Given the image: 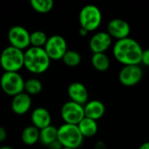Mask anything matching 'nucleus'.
Wrapping results in <instances>:
<instances>
[{
	"label": "nucleus",
	"mask_w": 149,
	"mask_h": 149,
	"mask_svg": "<svg viewBox=\"0 0 149 149\" xmlns=\"http://www.w3.org/2000/svg\"><path fill=\"white\" fill-rule=\"evenodd\" d=\"M113 54L116 60L124 65H140L141 64L143 49L140 43L132 38H126L117 40L113 46Z\"/></svg>",
	"instance_id": "obj_1"
},
{
	"label": "nucleus",
	"mask_w": 149,
	"mask_h": 149,
	"mask_svg": "<svg viewBox=\"0 0 149 149\" xmlns=\"http://www.w3.org/2000/svg\"><path fill=\"white\" fill-rule=\"evenodd\" d=\"M51 65V58L44 48L29 47L24 54V67L31 73L41 74L45 72Z\"/></svg>",
	"instance_id": "obj_2"
},
{
	"label": "nucleus",
	"mask_w": 149,
	"mask_h": 149,
	"mask_svg": "<svg viewBox=\"0 0 149 149\" xmlns=\"http://www.w3.org/2000/svg\"><path fill=\"white\" fill-rule=\"evenodd\" d=\"M24 52L11 45L5 47L0 54V65L4 72H18L24 67Z\"/></svg>",
	"instance_id": "obj_3"
},
{
	"label": "nucleus",
	"mask_w": 149,
	"mask_h": 149,
	"mask_svg": "<svg viewBox=\"0 0 149 149\" xmlns=\"http://www.w3.org/2000/svg\"><path fill=\"white\" fill-rule=\"evenodd\" d=\"M58 140L64 148L77 149L83 144L84 137L77 125L64 123L58 128Z\"/></svg>",
	"instance_id": "obj_4"
},
{
	"label": "nucleus",
	"mask_w": 149,
	"mask_h": 149,
	"mask_svg": "<svg viewBox=\"0 0 149 149\" xmlns=\"http://www.w3.org/2000/svg\"><path fill=\"white\" fill-rule=\"evenodd\" d=\"M79 22L80 27L88 32L94 31L100 26L102 22L101 10L94 4H86L79 11Z\"/></svg>",
	"instance_id": "obj_5"
},
{
	"label": "nucleus",
	"mask_w": 149,
	"mask_h": 149,
	"mask_svg": "<svg viewBox=\"0 0 149 149\" xmlns=\"http://www.w3.org/2000/svg\"><path fill=\"white\" fill-rule=\"evenodd\" d=\"M24 80L19 72H4L0 78L1 91L9 96H16L24 92Z\"/></svg>",
	"instance_id": "obj_6"
},
{
	"label": "nucleus",
	"mask_w": 149,
	"mask_h": 149,
	"mask_svg": "<svg viewBox=\"0 0 149 149\" xmlns=\"http://www.w3.org/2000/svg\"><path fill=\"white\" fill-rule=\"evenodd\" d=\"M60 115L65 124L78 126L85 118L84 106L69 100L63 104L60 110Z\"/></svg>",
	"instance_id": "obj_7"
},
{
	"label": "nucleus",
	"mask_w": 149,
	"mask_h": 149,
	"mask_svg": "<svg viewBox=\"0 0 149 149\" xmlns=\"http://www.w3.org/2000/svg\"><path fill=\"white\" fill-rule=\"evenodd\" d=\"M44 49L51 60H62L64 55L68 51L66 40L60 35L49 37Z\"/></svg>",
	"instance_id": "obj_8"
},
{
	"label": "nucleus",
	"mask_w": 149,
	"mask_h": 149,
	"mask_svg": "<svg viewBox=\"0 0 149 149\" xmlns=\"http://www.w3.org/2000/svg\"><path fill=\"white\" fill-rule=\"evenodd\" d=\"M30 32L23 26L15 25L12 26L8 31V40L10 45L17 48L19 50L28 49L31 45Z\"/></svg>",
	"instance_id": "obj_9"
},
{
	"label": "nucleus",
	"mask_w": 149,
	"mask_h": 149,
	"mask_svg": "<svg viewBox=\"0 0 149 149\" xmlns=\"http://www.w3.org/2000/svg\"><path fill=\"white\" fill-rule=\"evenodd\" d=\"M118 78L121 85L132 87L141 81L143 71L140 65H124L120 69Z\"/></svg>",
	"instance_id": "obj_10"
},
{
	"label": "nucleus",
	"mask_w": 149,
	"mask_h": 149,
	"mask_svg": "<svg viewBox=\"0 0 149 149\" xmlns=\"http://www.w3.org/2000/svg\"><path fill=\"white\" fill-rule=\"evenodd\" d=\"M107 32L111 36L112 38L120 40L129 37L131 27L128 22L126 20L121 18H113L107 24Z\"/></svg>",
	"instance_id": "obj_11"
},
{
	"label": "nucleus",
	"mask_w": 149,
	"mask_h": 149,
	"mask_svg": "<svg viewBox=\"0 0 149 149\" xmlns=\"http://www.w3.org/2000/svg\"><path fill=\"white\" fill-rule=\"evenodd\" d=\"M112 44L113 38L107 31H99L91 37L89 48L93 53H106Z\"/></svg>",
	"instance_id": "obj_12"
},
{
	"label": "nucleus",
	"mask_w": 149,
	"mask_h": 149,
	"mask_svg": "<svg viewBox=\"0 0 149 149\" xmlns=\"http://www.w3.org/2000/svg\"><path fill=\"white\" fill-rule=\"evenodd\" d=\"M67 94L71 101L85 106L88 102L89 93L86 86L81 82H72L67 88Z\"/></svg>",
	"instance_id": "obj_13"
},
{
	"label": "nucleus",
	"mask_w": 149,
	"mask_h": 149,
	"mask_svg": "<svg viewBox=\"0 0 149 149\" xmlns=\"http://www.w3.org/2000/svg\"><path fill=\"white\" fill-rule=\"evenodd\" d=\"M31 107V98L26 93H21L12 98L10 107L14 113L17 115H24Z\"/></svg>",
	"instance_id": "obj_14"
},
{
	"label": "nucleus",
	"mask_w": 149,
	"mask_h": 149,
	"mask_svg": "<svg viewBox=\"0 0 149 149\" xmlns=\"http://www.w3.org/2000/svg\"><path fill=\"white\" fill-rule=\"evenodd\" d=\"M31 120L32 126L38 130L45 128L52 125V116L50 112L45 107L35 108L31 114Z\"/></svg>",
	"instance_id": "obj_15"
},
{
	"label": "nucleus",
	"mask_w": 149,
	"mask_h": 149,
	"mask_svg": "<svg viewBox=\"0 0 149 149\" xmlns=\"http://www.w3.org/2000/svg\"><path fill=\"white\" fill-rule=\"evenodd\" d=\"M85 117L98 121L100 120L106 112V107L103 102L98 100H93L88 101L84 106Z\"/></svg>",
	"instance_id": "obj_16"
},
{
	"label": "nucleus",
	"mask_w": 149,
	"mask_h": 149,
	"mask_svg": "<svg viewBox=\"0 0 149 149\" xmlns=\"http://www.w3.org/2000/svg\"><path fill=\"white\" fill-rule=\"evenodd\" d=\"M79 129L84 138H92L98 133L99 127L96 120L85 117L78 125Z\"/></svg>",
	"instance_id": "obj_17"
},
{
	"label": "nucleus",
	"mask_w": 149,
	"mask_h": 149,
	"mask_svg": "<svg viewBox=\"0 0 149 149\" xmlns=\"http://www.w3.org/2000/svg\"><path fill=\"white\" fill-rule=\"evenodd\" d=\"M91 64L96 71L104 72L110 67V58L106 53H93Z\"/></svg>",
	"instance_id": "obj_18"
},
{
	"label": "nucleus",
	"mask_w": 149,
	"mask_h": 149,
	"mask_svg": "<svg viewBox=\"0 0 149 149\" xmlns=\"http://www.w3.org/2000/svg\"><path fill=\"white\" fill-rule=\"evenodd\" d=\"M58 140V128L52 125L39 130V142L48 147L51 143Z\"/></svg>",
	"instance_id": "obj_19"
},
{
	"label": "nucleus",
	"mask_w": 149,
	"mask_h": 149,
	"mask_svg": "<svg viewBox=\"0 0 149 149\" xmlns=\"http://www.w3.org/2000/svg\"><path fill=\"white\" fill-rule=\"evenodd\" d=\"M21 140L27 146L35 145L39 141V130L34 126L26 127L21 134Z\"/></svg>",
	"instance_id": "obj_20"
},
{
	"label": "nucleus",
	"mask_w": 149,
	"mask_h": 149,
	"mask_svg": "<svg viewBox=\"0 0 149 149\" xmlns=\"http://www.w3.org/2000/svg\"><path fill=\"white\" fill-rule=\"evenodd\" d=\"M81 55L79 52L74 50H68L64 55L62 61L69 67H76L81 63Z\"/></svg>",
	"instance_id": "obj_21"
},
{
	"label": "nucleus",
	"mask_w": 149,
	"mask_h": 149,
	"mask_svg": "<svg viewBox=\"0 0 149 149\" xmlns=\"http://www.w3.org/2000/svg\"><path fill=\"white\" fill-rule=\"evenodd\" d=\"M43 89L42 82L38 79H29L24 82V93L31 95H37Z\"/></svg>",
	"instance_id": "obj_22"
},
{
	"label": "nucleus",
	"mask_w": 149,
	"mask_h": 149,
	"mask_svg": "<svg viewBox=\"0 0 149 149\" xmlns=\"http://www.w3.org/2000/svg\"><path fill=\"white\" fill-rule=\"evenodd\" d=\"M47 40V35L42 31H35L30 34V42L32 47L44 48Z\"/></svg>",
	"instance_id": "obj_23"
},
{
	"label": "nucleus",
	"mask_w": 149,
	"mask_h": 149,
	"mask_svg": "<svg viewBox=\"0 0 149 149\" xmlns=\"http://www.w3.org/2000/svg\"><path fill=\"white\" fill-rule=\"evenodd\" d=\"M52 0H31V8L38 13H47L52 10L53 8Z\"/></svg>",
	"instance_id": "obj_24"
},
{
	"label": "nucleus",
	"mask_w": 149,
	"mask_h": 149,
	"mask_svg": "<svg viewBox=\"0 0 149 149\" xmlns=\"http://www.w3.org/2000/svg\"><path fill=\"white\" fill-rule=\"evenodd\" d=\"M141 64H143L144 65L149 67V48L148 49H146V50H143Z\"/></svg>",
	"instance_id": "obj_25"
},
{
	"label": "nucleus",
	"mask_w": 149,
	"mask_h": 149,
	"mask_svg": "<svg viewBox=\"0 0 149 149\" xmlns=\"http://www.w3.org/2000/svg\"><path fill=\"white\" fill-rule=\"evenodd\" d=\"M47 148H48V149H62L64 147L58 141V140H56L55 141H53L52 143H51Z\"/></svg>",
	"instance_id": "obj_26"
},
{
	"label": "nucleus",
	"mask_w": 149,
	"mask_h": 149,
	"mask_svg": "<svg viewBox=\"0 0 149 149\" xmlns=\"http://www.w3.org/2000/svg\"><path fill=\"white\" fill-rule=\"evenodd\" d=\"M7 138V131L4 127L0 126V143L3 142Z\"/></svg>",
	"instance_id": "obj_27"
},
{
	"label": "nucleus",
	"mask_w": 149,
	"mask_h": 149,
	"mask_svg": "<svg viewBox=\"0 0 149 149\" xmlns=\"http://www.w3.org/2000/svg\"><path fill=\"white\" fill-rule=\"evenodd\" d=\"M93 149H107V146L103 141H98L95 143Z\"/></svg>",
	"instance_id": "obj_28"
},
{
	"label": "nucleus",
	"mask_w": 149,
	"mask_h": 149,
	"mask_svg": "<svg viewBox=\"0 0 149 149\" xmlns=\"http://www.w3.org/2000/svg\"><path fill=\"white\" fill-rule=\"evenodd\" d=\"M89 32L86 31V30H85V29H83V28H79V34L81 36V37H86L87 34H88Z\"/></svg>",
	"instance_id": "obj_29"
},
{
	"label": "nucleus",
	"mask_w": 149,
	"mask_h": 149,
	"mask_svg": "<svg viewBox=\"0 0 149 149\" xmlns=\"http://www.w3.org/2000/svg\"><path fill=\"white\" fill-rule=\"evenodd\" d=\"M138 149H149V141L142 143Z\"/></svg>",
	"instance_id": "obj_30"
},
{
	"label": "nucleus",
	"mask_w": 149,
	"mask_h": 149,
	"mask_svg": "<svg viewBox=\"0 0 149 149\" xmlns=\"http://www.w3.org/2000/svg\"><path fill=\"white\" fill-rule=\"evenodd\" d=\"M0 149H13L11 147H10V146H3V147H1Z\"/></svg>",
	"instance_id": "obj_31"
},
{
	"label": "nucleus",
	"mask_w": 149,
	"mask_h": 149,
	"mask_svg": "<svg viewBox=\"0 0 149 149\" xmlns=\"http://www.w3.org/2000/svg\"><path fill=\"white\" fill-rule=\"evenodd\" d=\"M62 149H72V148H63Z\"/></svg>",
	"instance_id": "obj_32"
},
{
	"label": "nucleus",
	"mask_w": 149,
	"mask_h": 149,
	"mask_svg": "<svg viewBox=\"0 0 149 149\" xmlns=\"http://www.w3.org/2000/svg\"><path fill=\"white\" fill-rule=\"evenodd\" d=\"M0 91H1V87H0Z\"/></svg>",
	"instance_id": "obj_33"
}]
</instances>
